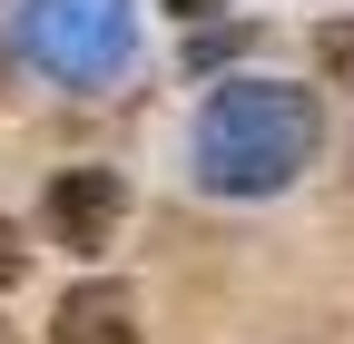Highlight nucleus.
Here are the masks:
<instances>
[{"mask_svg":"<svg viewBox=\"0 0 354 344\" xmlns=\"http://www.w3.org/2000/svg\"><path fill=\"white\" fill-rule=\"evenodd\" d=\"M167 10H187V20H207V10H227V0H167Z\"/></svg>","mask_w":354,"mask_h":344,"instance_id":"obj_6","label":"nucleus"},{"mask_svg":"<svg viewBox=\"0 0 354 344\" xmlns=\"http://www.w3.org/2000/svg\"><path fill=\"white\" fill-rule=\"evenodd\" d=\"M50 344H138V305H128V285H69Z\"/></svg>","mask_w":354,"mask_h":344,"instance_id":"obj_4","label":"nucleus"},{"mask_svg":"<svg viewBox=\"0 0 354 344\" xmlns=\"http://www.w3.org/2000/svg\"><path fill=\"white\" fill-rule=\"evenodd\" d=\"M118 207H128L118 167H69V178L50 187V227H59L69 246H109V236H118Z\"/></svg>","mask_w":354,"mask_h":344,"instance_id":"obj_3","label":"nucleus"},{"mask_svg":"<svg viewBox=\"0 0 354 344\" xmlns=\"http://www.w3.org/2000/svg\"><path fill=\"white\" fill-rule=\"evenodd\" d=\"M315 157V99L286 79H227L197 108V187L216 197H276Z\"/></svg>","mask_w":354,"mask_h":344,"instance_id":"obj_1","label":"nucleus"},{"mask_svg":"<svg viewBox=\"0 0 354 344\" xmlns=\"http://www.w3.org/2000/svg\"><path fill=\"white\" fill-rule=\"evenodd\" d=\"M128 0H30L20 10V50L50 69V79H69V89H99V79H118L128 69Z\"/></svg>","mask_w":354,"mask_h":344,"instance_id":"obj_2","label":"nucleus"},{"mask_svg":"<svg viewBox=\"0 0 354 344\" xmlns=\"http://www.w3.org/2000/svg\"><path fill=\"white\" fill-rule=\"evenodd\" d=\"M0 344H10V334H0Z\"/></svg>","mask_w":354,"mask_h":344,"instance_id":"obj_7","label":"nucleus"},{"mask_svg":"<svg viewBox=\"0 0 354 344\" xmlns=\"http://www.w3.org/2000/svg\"><path fill=\"white\" fill-rule=\"evenodd\" d=\"M20 276H30V246H20L10 217H0V285H20Z\"/></svg>","mask_w":354,"mask_h":344,"instance_id":"obj_5","label":"nucleus"}]
</instances>
